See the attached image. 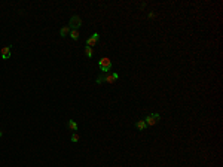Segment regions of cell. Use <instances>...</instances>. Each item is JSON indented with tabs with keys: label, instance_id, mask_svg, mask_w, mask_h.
Segmentation results:
<instances>
[{
	"label": "cell",
	"instance_id": "8",
	"mask_svg": "<svg viewBox=\"0 0 223 167\" xmlns=\"http://www.w3.org/2000/svg\"><path fill=\"white\" fill-rule=\"evenodd\" d=\"M67 125H69V128H70V130H73V131H77V128H79V125H77V122H76V121H73V119H70V121L67 122Z\"/></svg>",
	"mask_w": 223,
	"mask_h": 167
},
{
	"label": "cell",
	"instance_id": "11",
	"mask_svg": "<svg viewBox=\"0 0 223 167\" xmlns=\"http://www.w3.org/2000/svg\"><path fill=\"white\" fill-rule=\"evenodd\" d=\"M69 36L72 37L73 41H77V39H79V31H77V30H70Z\"/></svg>",
	"mask_w": 223,
	"mask_h": 167
},
{
	"label": "cell",
	"instance_id": "2",
	"mask_svg": "<svg viewBox=\"0 0 223 167\" xmlns=\"http://www.w3.org/2000/svg\"><path fill=\"white\" fill-rule=\"evenodd\" d=\"M98 66H100L101 73H109L112 70V61L109 57H103L98 60Z\"/></svg>",
	"mask_w": 223,
	"mask_h": 167
},
{
	"label": "cell",
	"instance_id": "6",
	"mask_svg": "<svg viewBox=\"0 0 223 167\" xmlns=\"http://www.w3.org/2000/svg\"><path fill=\"white\" fill-rule=\"evenodd\" d=\"M10 49H12V45H6V46H3L2 49H0V55H2L3 60H8L10 57Z\"/></svg>",
	"mask_w": 223,
	"mask_h": 167
},
{
	"label": "cell",
	"instance_id": "12",
	"mask_svg": "<svg viewBox=\"0 0 223 167\" xmlns=\"http://www.w3.org/2000/svg\"><path fill=\"white\" fill-rule=\"evenodd\" d=\"M79 140H81V136L74 131V133L72 134V142H73V143H76V142H79Z\"/></svg>",
	"mask_w": 223,
	"mask_h": 167
},
{
	"label": "cell",
	"instance_id": "3",
	"mask_svg": "<svg viewBox=\"0 0 223 167\" xmlns=\"http://www.w3.org/2000/svg\"><path fill=\"white\" fill-rule=\"evenodd\" d=\"M82 24L83 22H82V18L79 15H73L69 21V27H70V30H77L79 27H82Z\"/></svg>",
	"mask_w": 223,
	"mask_h": 167
},
{
	"label": "cell",
	"instance_id": "13",
	"mask_svg": "<svg viewBox=\"0 0 223 167\" xmlns=\"http://www.w3.org/2000/svg\"><path fill=\"white\" fill-rule=\"evenodd\" d=\"M2 136H3V131H2V130H0V137H2Z\"/></svg>",
	"mask_w": 223,
	"mask_h": 167
},
{
	"label": "cell",
	"instance_id": "10",
	"mask_svg": "<svg viewBox=\"0 0 223 167\" xmlns=\"http://www.w3.org/2000/svg\"><path fill=\"white\" fill-rule=\"evenodd\" d=\"M83 51H85V55H86L88 58H91V57L94 55V49L91 48V46H85V49H83Z\"/></svg>",
	"mask_w": 223,
	"mask_h": 167
},
{
	"label": "cell",
	"instance_id": "9",
	"mask_svg": "<svg viewBox=\"0 0 223 167\" xmlns=\"http://www.w3.org/2000/svg\"><path fill=\"white\" fill-rule=\"evenodd\" d=\"M135 127L138 128V130H141V131H143V130H144V128H146V127H147V124H146V122H144V119H140V121H137V122H135Z\"/></svg>",
	"mask_w": 223,
	"mask_h": 167
},
{
	"label": "cell",
	"instance_id": "7",
	"mask_svg": "<svg viewBox=\"0 0 223 167\" xmlns=\"http://www.w3.org/2000/svg\"><path fill=\"white\" fill-rule=\"evenodd\" d=\"M69 33H70V27H69V25H63L61 30H60V36L61 37H67Z\"/></svg>",
	"mask_w": 223,
	"mask_h": 167
},
{
	"label": "cell",
	"instance_id": "1",
	"mask_svg": "<svg viewBox=\"0 0 223 167\" xmlns=\"http://www.w3.org/2000/svg\"><path fill=\"white\" fill-rule=\"evenodd\" d=\"M117 79H119V75L115 73V72H109V73H101L98 78H97V84H103V82H107V84H115Z\"/></svg>",
	"mask_w": 223,
	"mask_h": 167
},
{
	"label": "cell",
	"instance_id": "4",
	"mask_svg": "<svg viewBox=\"0 0 223 167\" xmlns=\"http://www.w3.org/2000/svg\"><path fill=\"white\" fill-rule=\"evenodd\" d=\"M161 121V117H159V113H150V115H147L146 118H144V122L147 124V127H153V125H156Z\"/></svg>",
	"mask_w": 223,
	"mask_h": 167
},
{
	"label": "cell",
	"instance_id": "5",
	"mask_svg": "<svg viewBox=\"0 0 223 167\" xmlns=\"http://www.w3.org/2000/svg\"><path fill=\"white\" fill-rule=\"evenodd\" d=\"M98 41H100V34H98V33H94V34L86 41V46H91V48H92V46H95V45L98 43Z\"/></svg>",
	"mask_w": 223,
	"mask_h": 167
}]
</instances>
